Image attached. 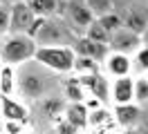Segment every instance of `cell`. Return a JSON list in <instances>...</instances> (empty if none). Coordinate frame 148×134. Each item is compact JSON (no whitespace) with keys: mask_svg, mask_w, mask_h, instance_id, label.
<instances>
[{"mask_svg":"<svg viewBox=\"0 0 148 134\" xmlns=\"http://www.w3.org/2000/svg\"><path fill=\"white\" fill-rule=\"evenodd\" d=\"M83 5L90 11H92V16L94 18H99L103 16V14H110V11H114V0H83Z\"/></svg>","mask_w":148,"mask_h":134,"instance_id":"obj_25","label":"cell"},{"mask_svg":"<svg viewBox=\"0 0 148 134\" xmlns=\"http://www.w3.org/2000/svg\"><path fill=\"white\" fill-rule=\"evenodd\" d=\"M110 103L112 107L135 103V76H121L110 80Z\"/></svg>","mask_w":148,"mask_h":134,"instance_id":"obj_8","label":"cell"},{"mask_svg":"<svg viewBox=\"0 0 148 134\" xmlns=\"http://www.w3.org/2000/svg\"><path fill=\"white\" fill-rule=\"evenodd\" d=\"M0 65H2V63H0Z\"/></svg>","mask_w":148,"mask_h":134,"instance_id":"obj_35","label":"cell"},{"mask_svg":"<svg viewBox=\"0 0 148 134\" xmlns=\"http://www.w3.org/2000/svg\"><path fill=\"white\" fill-rule=\"evenodd\" d=\"M25 134H40V132H36V130H27Z\"/></svg>","mask_w":148,"mask_h":134,"instance_id":"obj_31","label":"cell"},{"mask_svg":"<svg viewBox=\"0 0 148 134\" xmlns=\"http://www.w3.org/2000/svg\"><path fill=\"white\" fill-rule=\"evenodd\" d=\"M56 134H81V132H79L74 125H70L67 121H63V118H61V121L56 123Z\"/></svg>","mask_w":148,"mask_h":134,"instance_id":"obj_29","label":"cell"},{"mask_svg":"<svg viewBox=\"0 0 148 134\" xmlns=\"http://www.w3.org/2000/svg\"><path fill=\"white\" fill-rule=\"evenodd\" d=\"M148 103V80L144 76H135V105Z\"/></svg>","mask_w":148,"mask_h":134,"instance_id":"obj_26","label":"cell"},{"mask_svg":"<svg viewBox=\"0 0 148 134\" xmlns=\"http://www.w3.org/2000/svg\"><path fill=\"white\" fill-rule=\"evenodd\" d=\"M81 85H83L85 94L88 96H97L103 105L110 103V78L106 74H94V76H85V78H79Z\"/></svg>","mask_w":148,"mask_h":134,"instance_id":"obj_11","label":"cell"},{"mask_svg":"<svg viewBox=\"0 0 148 134\" xmlns=\"http://www.w3.org/2000/svg\"><path fill=\"white\" fill-rule=\"evenodd\" d=\"M63 96L67 103H83L88 94H85L83 85H81V80L76 76H67L63 83Z\"/></svg>","mask_w":148,"mask_h":134,"instance_id":"obj_18","label":"cell"},{"mask_svg":"<svg viewBox=\"0 0 148 134\" xmlns=\"http://www.w3.org/2000/svg\"><path fill=\"white\" fill-rule=\"evenodd\" d=\"M9 36V5H0V38Z\"/></svg>","mask_w":148,"mask_h":134,"instance_id":"obj_28","label":"cell"},{"mask_svg":"<svg viewBox=\"0 0 148 134\" xmlns=\"http://www.w3.org/2000/svg\"><path fill=\"white\" fill-rule=\"evenodd\" d=\"M148 71V45H141L132 54V76H144Z\"/></svg>","mask_w":148,"mask_h":134,"instance_id":"obj_21","label":"cell"},{"mask_svg":"<svg viewBox=\"0 0 148 134\" xmlns=\"http://www.w3.org/2000/svg\"><path fill=\"white\" fill-rule=\"evenodd\" d=\"M2 132H5V134H25V132H27V123H18V121H2Z\"/></svg>","mask_w":148,"mask_h":134,"instance_id":"obj_27","label":"cell"},{"mask_svg":"<svg viewBox=\"0 0 148 134\" xmlns=\"http://www.w3.org/2000/svg\"><path fill=\"white\" fill-rule=\"evenodd\" d=\"M101 71V63L92 61V58H83V56H74L72 65V76L76 78H85V76H94Z\"/></svg>","mask_w":148,"mask_h":134,"instance_id":"obj_17","label":"cell"},{"mask_svg":"<svg viewBox=\"0 0 148 134\" xmlns=\"http://www.w3.org/2000/svg\"><path fill=\"white\" fill-rule=\"evenodd\" d=\"M144 78H146V80H148V71H146V74H144Z\"/></svg>","mask_w":148,"mask_h":134,"instance_id":"obj_32","label":"cell"},{"mask_svg":"<svg viewBox=\"0 0 148 134\" xmlns=\"http://www.w3.org/2000/svg\"><path fill=\"white\" fill-rule=\"evenodd\" d=\"M27 7L32 9L34 18H61L65 16V7H67V0H25Z\"/></svg>","mask_w":148,"mask_h":134,"instance_id":"obj_10","label":"cell"},{"mask_svg":"<svg viewBox=\"0 0 148 134\" xmlns=\"http://www.w3.org/2000/svg\"><path fill=\"white\" fill-rule=\"evenodd\" d=\"M32 61L47 71H54V74H61V76H72L74 52H72L70 45H61V47H36Z\"/></svg>","mask_w":148,"mask_h":134,"instance_id":"obj_1","label":"cell"},{"mask_svg":"<svg viewBox=\"0 0 148 134\" xmlns=\"http://www.w3.org/2000/svg\"><path fill=\"white\" fill-rule=\"evenodd\" d=\"M110 112H112V121L119 125V127H132V125L139 123L141 107L130 103V105H114Z\"/></svg>","mask_w":148,"mask_h":134,"instance_id":"obj_15","label":"cell"},{"mask_svg":"<svg viewBox=\"0 0 148 134\" xmlns=\"http://www.w3.org/2000/svg\"><path fill=\"white\" fill-rule=\"evenodd\" d=\"M72 52L74 56H83V58H92L97 63H103V58L108 56V45H101V43H94L90 38H85V36H79L72 45Z\"/></svg>","mask_w":148,"mask_h":134,"instance_id":"obj_12","label":"cell"},{"mask_svg":"<svg viewBox=\"0 0 148 134\" xmlns=\"http://www.w3.org/2000/svg\"><path fill=\"white\" fill-rule=\"evenodd\" d=\"M43 110L47 112V116H49L54 123H58V121L63 118L65 103L61 101V98H45V101H43Z\"/></svg>","mask_w":148,"mask_h":134,"instance_id":"obj_23","label":"cell"},{"mask_svg":"<svg viewBox=\"0 0 148 134\" xmlns=\"http://www.w3.org/2000/svg\"><path fill=\"white\" fill-rule=\"evenodd\" d=\"M0 125H2V116H0Z\"/></svg>","mask_w":148,"mask_h":134,"instance_id":"obj_33","label":"cell"},{"mask_svg":"<svg viewBox=\"0 0 148 134\" xmlns=\"http://www.w3.org/2000/svg\"><path fill=\"white\" fill-rule=\"evenodd\" d=\"M34 52H36V43L29 36L9 34L0 40V63L2 65H9V67L27 65L34 58Z\"/></svg>","mask_w":148,"mask_h":134,"instance_id":"obj_2","label":"cell"},{"mask_svg":"<svg viewBox=\"0 0 148 134\" xmlns=\"http://www.w3.org/2000/svg\"><path fill=\"white\" fill-rule=\"evenodd\" d=\"M141 40H144V45H148V27H146V31H144V36H141Z\"/></svg>","mask_w":148,"mask_h":134,"instance_id":"obj_30","label":"cell"},{"mask_svg":"<svg viewBox=\"0 0 148 134\" xmlns=\"http://www.w3.org/2000/svg\"><path fill=\"white\" fill-rule=\"evenodd\" d=\"M27 36L36 43V47H61L67 43V29L61 18H34Z\"/></svg>","mask_w":148,"mask_h":134,"instance_id":"obj_3","label":"cell"},{"mask_svg":"<svg viewBox=\"0 0 148 134\" xmlns=\"http://www.w3.org/2000/svg\"><path fill=\"white\" fill-rule=\"evenodd\" d=\"M63 20H67L72 27H76V29H88L90 27V22L94 20L92 11L85 7L83 2H76V0H67V7H65V16Z\"/></svg>","mask_w":148,"mask_h":134,"instance_id":"obj_13","label":"cell"},{"mask_svg":"<svg viewBox=\"0 0 148 134\" xmlns=\"http://www.w3.org/2000/svg\"><path fill=\"white\" fill-rule=\"evenodd\" d=\"M108 123H112V112H110V107H108V105L88 112V130L103 127V125H108Z\"/></svg>","mask_w":148,"mask_h":134,"instance_id":"obj_20","label":"cell"},{"mask_svg":"<svg viewBox=\"0 0 148 134\" xmlns=\"http://www.w3.org/2000/svg\"><path fill=\"white\" fill-rule=\"evenodd\" d=\"M32 22H34V14H32V9L27 7L25 0L9 5V34L27 36Z\"/></svg>","mask_w":148,"mask_h":134,"instance_id":"obj_5","label":"cell"},{"mask_svg":"<svg viewBox=\"0 0 148 134\" xmlns=\"http://www.w3.org/2000/svg\"><path fill=\"white\" fill-rule=\"evenodd\" d=\"M99 20V25L108 31V34H114L117 29H121L123 27V22H121V14H117V11H110V14H103V16H99L97 18Z\"/></svg>","mask_w":148,"mask_h":134,"instance_id":"obj_24","label":"cell"},{"mask_svg":"<svg viewBox=\"0 0 148 134\" xmlns=\"http://www.w3.org/2000/svg\"><path fill=\"white\" fill-rule=\"evenodd\" d=\"M16 92L20 98L38 101L47 94V76L45 71L38 69H25V74H16Z\"/></svg>","mask_w":148,"mask_h":134,"instance_id":"obj_4","label":"cell"},{"mask_svg":"<svg viewBox=\"0 0 148 134\" xmlns=\"http://www.w3.org/2000/svg\"><path fill=\"white\" fill-rule=\"evenodd\" d=\"M101 74L108 78H121V76H132V56L119 52H108V56L101 63Z\"/></svg>","mask_w":148,"mask_h":134,"instance_id":"obj_6","label":"cell"},{"mask_svg":"<svg viewBox=\"0 0 148 134\" xmlns=\"http://www.w3.org/2000/svg\"><path fill=\"white\" fill-rule=\"evenodd\" d=\"M83 36H85V38H90V40H94V43H101V45H108V43H110V34L99 25V20H97V18L90 22V27L83 31Z\"/></svg>","mask_w":148,"mask_h":134,"instance_id":"obj_22","label":"cell"},{"mask_svg":"<svg viewBox=\"0 0 148 134\" xmlns=\"http://www.w3.org/2000/svg\"><path fill=\"white\" fill-rule=\"evenodd\" d=\"M0 96H16V67L0 65Z\"/></svg>","mask_w":148,"mask_h":134,"instance_id":"obj_19","label":"cell"},{"mask_svg":"<svg viewBox=\"0 0 148 134\" xmlns=\"http://www.w3.org/2000/svg\"><path fill=\"white\" fill-rule=\"evenodd\" d=\"M141 45H144L141 36H137V34H132V31H128L126 27H121V29H117V31L110 36L108 49H110V52L126 54V56H132V54L137 52Z\"/></svg>","mask_w":148,"mask_h":134,"instance_id":"obj_7","label":"cell"},{"mask_svg":"<svg viewBox=\"0 0 148 134\" xmlns=\"http://www.w3.org/2000/svg\"><path fill=\"white\" fill-rule=\"evenodd\" d=\"M0 134H5V132H0Z\"/></svg>","mask_w":148,"mask_h":134,"instance_id":"obj_34","label":"cell"},{"mask_svg":"<svg viewBox=\"0 0 148 134\" xmlns=\"http://www.w3.org/2000/svg\"><path fill=\"white\" fill-rule=\"evenodd\" d=\"M0 116H2V121L27 123V121H29V105L23 101V98L0 96Z\"/></svg>","mask_w":148,"mask_h":134,"instance_id":"obj_9","label":"cell"},{"mask_svg":"<svg viewBox=\"0 0 148 134\" xmlns=\"http://www.w3.org/2000/svg\"><path fill=\"white\" fill-rule=\"evenodd\" d=\"M63 121L74 125L79 132H85L88 130V110H85V105L83 103H65Z\"/></svg>","mask_w":148,"mask_h":134,"instance_id":"obj_16","label":"cell"},{"mask_svg":"<svg viewBox=\"0 0 148 134\" xmlns=\"http://www.w3.org/2000/svg\"><path fill=\"white\" fill-rule=\"evenodd\" d=\"M123 27L137 36H144L148 27V7H130L126 16H121Z\"/></svg>","mask_w":148,"mask_h":134,"instance_id":"obj_14","label":"cell"}]
</instances>
